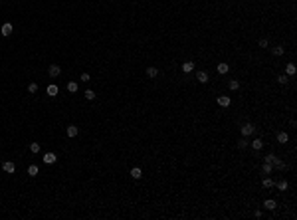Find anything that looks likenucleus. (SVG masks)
<instances>
[{"label": "nucleus", "mask_w": 297, "mask_h": 220, "mask_svg": "<svg viewBox=\"0 0 297 220\" xmlns=\"http://www.w3.org/2000/svg\"><path fill=\"white\" fill-rule=\"evenodd\" d=\"M274 157H275V155H268V157H264V163H271Z\"/></svg>", "instance_id": "obj_33"}, {"label": "nucleus", "mask_w": 297, "mask_h": 220, "mask_svg": "<svg viewBox=\"0 0 297 220\" xmlns=\"http://www.w3.org/2000/svg\"><path fill=\"white\" fill-rule=\"evenodd\" d=\"M252 147H254V151H259V149H264V141L261 139H254V143H252Z\"/></svg>", "instance_id": "obj_16"}, {"label": "nucleus", "mask_w": 297, "mask_h": 220, "mask_svg": "<svg viewBox=\"0 0 297 220\" xmlns=\"http://www.w3.org/2000/svg\"><path fill=\"white\" fill-rule=\"evenodd\" d=\"M36 91H38V83H36V82L28 83V93H36Z\"/></svg>", "instance_id": "obj_27"}, {"label": "nucleus", "mask_w": 297, "mask_h": 220, "mask_svg": "<svg viewBox=\"0 0 297 220\" xmlns=\"http://www.w3.org/2000/svg\"><path fill=\"white\" fill-rule=\"evenodd\" d=\"M28 175L30 177H36V175H38V165H30L28 167Z\"/></svg>", "instance_id": "obj_24"}, {"label": "nucleus", "mask_w": 297, "mask_h": 220, "mask_svg": "<svg viewBox=\"0 0 297 220\" xmlns=\"http://www.w3.org/2000/svg\"><path fill=\"white\" fill-rule=\"evenodd\" d=\"M216 101H218V105H220V107H228V105H230V97H228V95H220Z\"/></svg>", "instance_id": "obj_9"}, {"label": "nucleus", "mask_w": 297, "mask_h": 220, "mask_svg": "<svg viewBox=\"0 0 297 220\" xmlns=\"http://www.w3.org/2000/svg\"><path fill=\"white\" fill-rule=\"evenodd\" d=\"M30 151H32L34 155L40 153V143H30Z\"/></svg>", "instance_id": "obj_30"}, {"label": "nucleus", "mask_w": 297, "mask_h": 220, "mask_svg": "<svg viewBox=\"0 0 297 220\" xmlns=\"http://www.w3.org/2000/svg\"><path fill=\"white\" fill-rule=\"evenodd\" d=\"M216 72L220 73V76H224V73L230 72V66H228V64H218V66H216Z\"/></svg>", "instance_id": "obj_7"}, {"label": "nucleus", "mask_w": 297, "mask_h": 220, "mask_svg": "<svg viewBox=\"0 0 297 220\" xmlns=\"http://www.w3.org/2000/svg\"><path fill=\"white\" fill-rule=\"evenodd\" d=\"M271 54H274V56H283V54H285V48H283V46H275V48H271Z\"/></svg>", "instance_id": "obj_15"}, {"label": "nucleus", "mask_w": 297, "mask_h": 220, "mask_svg": "<svg viewBox=\"0 0 297 220\" xmlns=\"http://www.w3.org/2000/svg\"><path fill=\"white\" fill-rule=\"evenodd\" d=\"M61 73V67L57 66V64H50V66H48V76L50 77H57Z\"/></svg>", "instance_id": "obj_1"}, {"label": "nucleus", "mask_w": 297, "mask_h": 220, "mask_svg": "<svg viewBox=\"0 0 297 220\" xmlns=\"http://www.w3.org/2000/svg\"><path fill=\"white\" fill-rule=\"evenodd\" d=\"M85 99L93 101V99H95V91H93V89H87V91H85Z\"/></svg>", "instance_id": "obj_29"}, {"label": "nucleus", "mask_w": 297, "mask_h": 220, "mask_svg": "<svg viewBox=\"0 0 297 220\" xmlns=\"http://www.w3.org/2000/svg\"><path fill=\"white\" fill-rule=\"evenodd\" d=\"M264 206L268 208V210H274V208H275L277 204H275V200H274V198H268V200L264 202Z\"/></svg>", "instance_id": "obj_22"}, {"label": "nucleus", "mask_w": 297, "mask_h": 220, "mask_svg": "<svg viewBox=\"0 0 297 220\" xmlns=\"http://www.w3.org/2000/svg\"><path fill=\"white\" fill-rule=\"evenodd\" d=\"M289 141V135L285 133V131H279L277 133V143H281V145H285Z\"/></svg>", "instance_id": "obj_10"}, {"label": "nucleus", "mask_w": 297, "mask_h": 220, "mask_svg": "<svg viewBox=\"0 0 297 220\" xmlns=\"http://www.w3.org/2000/svg\"><path fill=\"white\" fill-rule=\"evenodd\" d=\"M228 87H230L232 91H238V89H240V82H238V79H232V82L228 83Z\"/></svg>", "instance_id": "obj_23"}, {"label": "nucleus", "mask_w": 297, "mask_h": 220, "mask_svg": "<svg viewBox=\"0 0 297 220\" xmlns=\"http://www.w3.org/2000/svg\"><path fill=\"white\" fill-rule=\"evenodd\" d=\"M67 137H77V135H79V129H77L76 125H67Z\"/></svg>", "instance_id": "obj_6"}, {"label": "nucleus", "mask_w": 297, "mask_h": 220, "mask_svg": "<svg viewBox=\"0 0 297 220\" xmlns=\"http://www.w3.org/2000/svg\"><path fill=\"white\" fill-rule=\"evenodd\" d=\"M287 79H289V76H285V73L277 76V83H279V85H285V83H287Z\"/></svg>", "instance_id": "obj_25"}, {"label": "nucleus", "mask_w": 297, "mask_h": 220, "mask_svg": "<svg viewBox=\"0 0 297 220\" xmlns=\"http://www.w3.org/2000/svg\"><path fill=\"white\" fill-rule=\"evenodd\" d=\"M261 184H264V188H271V187H275V182H274V178H269V177H265V178H264V182H261Z\"/></svg>", "instance_id": "obj_21"}, {"label": "nucleus", "mask_w": 297, "mask_h": 220, "mask_svg": "<svg viewBox=\"0 0 297 220\" xmlns=\"http://www.w3.org/2000/svg\"><path fill=\"white\" fill-rule=\"evenodd\" d=\"M248 145H250V141H248V139H240V141H238V149H246L248 147Z\"/></svg>", "instance_id": "obj_26"}, {"label": "nucleus", "mask_w": 297, "mask_h": 220, "mask_svg": "<svg viewBox=\"0 0 297 220\" xmlns=\"http://www.w3.org/2000/svg\"><path fill=\"white\" fill-rule=\"evenodd\" d=\"M275 187H277V191L285 192V191H287V187H289V182L285 181V178H281V181H277V182H275Z\"/></svg>", "instance_id": "obj_8"}, {"label": "nucleus", "mask_w": 297, "mask_h": 220, "mask_svg": "<svg viewBox=\"0 0 297 220\" xmlns=\"http://www.w3.org/2000/svg\"><path fill=\"white\" fill-rule=\"evenodd\" d=\"M131 177H133V178H135V181H139V178H141V177H143V171H141V169H139V167H135V169H131Z\"/></svg>", "instance_id": "obj_13"}, {"label": "nucleus", "mask_w": 297, "mask_h": 220, "mask_svg": "<svg viewBox=\"0 0 297 220\" xmlns=\"http://www.w3.org/2000/svg\"><path fill=\"white\" fill-rule=\"evenodd\" d=\"M57 91H60V89H57V85H54V83H52V85H48V95H50V97H56Z\"/></svg>", "instance_id": "obj_17"}, {"label": "nucleus", "mask_w": 297, "mask_h": 220, "mask_svg": "<svg viewBox=\"0 0 297 220\" xmlns=\"http://www.w3.org/2000/svg\"><path fill=\"white\" fill-rule=\"evenodd\" d=\"M295 66H293V64H287V66H285V76H295Z\"/></svg>", "instance_id": "obj_20"}, {"label": "nucleus", "mask_w": 297, "mask_h": 220, "mask_svg": "<svg viewBox=\"0 0 297 220\" xmlns=\"http://www.w3.org/2000/svg\"><path fill=\"white\" fill-rule=\"evenodd\" d=\"M147 76L149 77H159V67H147Z\"/></svg>", "instance_id": "obj_19"}, {"label": "nucleus", "mask_w": 297, "mask_h": 220, "mask_svg": "<svg viewBox=\"0 0 297 220\" xmlns=\"http://www.w3.org/2000/svg\"><path fill=\"white\" fill-rule=\"evenodd\" d=\"M42 161H44L46 165H54V163L57 161V157H56V153H46V155L42 157Z\"/></svg>", "instance_id": "obj_4"}, {"label": "nucleus", "mask_w": 297, "mask_h": 220, "mask_svg": "<svg viewBox=\"0 0 297 220\" xmlns=\"http://www.w3.org/2000/svg\"><path fill=\"white\" fill-rule=\"evenodd\" d=\"M67 91H70V93H76V91H77V83L76 82H70V83H67Z\"/></svg>", "instance_id": "obj_28"}, {"label": "nucleus", "mask_w": 297, "mask_h": 220, "mask_svg": "<svg viewBox=\"0 0 297 220\" xmlns=\"http://www.w3.org/2000/svg\"><path fill=\"white\" fill-rule=\"evenodd\" d=\"M271 165H274V169H277V171H285V163H283L281 159H277V157H274Z\"/></svg>", "instance_id": "obj_5"}, {"label": "nucleus", "mask_w": 297, "mask_h": 220, "mask_svg": "<svg viewBox=\"0 0 297 220\" xmlns=\"http://www.w3.org/2000/svg\"><path fill=\"white\" fill-rule=\"evenodd\" d=\"M196 79H198V83H208V79H210V77H208L206 72H198V73H196Z\"/></svg>", "instance_id": "obj_12"}, {"label": "nucleus", "mask_w": 297, "mask_h": 220, "mask_svg": "<svg viewBox=\"0 0 297 220\" xmlns=\"http://www.w3.org/2000/svg\"><path fill=\"white\" fill-rule=\"evenodd\" d=\"M79 82H83V83H87V82H91V77H89V73H81V76H79Z\"/></svg>", "instance_id": "obj_31"}, {"label": "nucleus", "mask_w": 297, "mask_h": 220, "mask_svg": "<svg viewBox=\"0 0 297 220\" xmlns=\"http://www.w3.org/2000/svg\"><path fill=\"white\" fill-rule=\"evenodd\" d=\"M254 131H255V127L252 123H244L242 125V135L244 137H250V135H254Z\"/></svg>", "instance_id": "obj_2"}, {"label": "nucleus", "mask_w": 297, "mask_h": 220, "mask_svg": "<svg viewBox=\"0 0 297 220\" xmlns=\"http://www.w3.org/2000/svg\"><path fill=\"white\" fill-rule=\"evenodd\" d=\"M2 171L12 175V172H16V165L12 163V161H4V163H2Z\"/></svg>", "instance_id": "obj_3"}, {"label": "nucleus", "mask_w": 297, "mask_h": 220, "mask_svg": "<svg viewBox=\"0 0 297 220\" xmlns=\"http://www.w3.org/2000/svg\"><path fill=\"white\" fill-rule=\"evenodd\" d=\"M258 46H259V48H268V46H269V42H268L265 38H261V40L258 42Z\"/></svg>", "instance_id": "obj_32"}, {"label": "nucleus", "mask_w": 297, "mask_h": 220, "mask_svg": "<svg viewBox=\"0 0 297 220\" xmlns=\"http://www.w3.org/2000/svg\"><path fill=\"white\" fill-rule=\"evenodd\" d=\"M192 70H194V62H184L182 64V72L184 73H190Z\"/></svg>", "instance_id": "obj_14"}, {"label": "nucleus", "mask_w": 297, "mask_h": 220, "mask_svg": "<svg viewBox=\"0 0 297 220\" xmlns=\"http://www.w3.org/2000/svg\"><path fill=\"white\" fill-rule=\"evenodd\" d=\"M12 24H10V22H6L4 26H2V30H0V34H2V36H10V34H12Z\"/></svg>", "instance_id": "obj_11"}, {"label": "nucleus", "mask_w": 297, "mask_h": 220, "mask_svg": "<svg viewBox=\"0 0 297 220\" xmlns=\"http://www.w3.org/2000/svg\"><path fill=\"white\" fill-rule=\"evenodd\" d=\"M271 171H274V165H271V163H264L261 172H264V175H271Z\"/></svg>", "instance_id": "obj_18"}]
</instances>
